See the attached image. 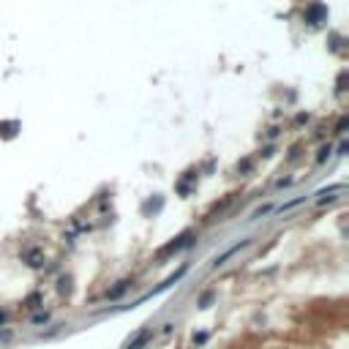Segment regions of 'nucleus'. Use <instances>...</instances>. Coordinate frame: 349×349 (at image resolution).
<instances>
[{
  "label": "nucleus",
  "instance_id": "obj_7",
  "mask_svg": "<svg viewBox=\"0 0 349 349\" xmlns=\"http://www.w3.org/2000/svg\"><path fill=\"white\" fill-rule=\"evenodd\" d=\"M27 259H30L27 265H33V267H36V265H41V262H38V259H41V254H38L36 248H33V251H27Z\"/></svg>",
  "mask_w": 349,
  "mask_h": 349
},
{
  "label": "nucleus",
  "instance_id": "obj_6",
  "mask_svg": "<svg viewBox=\"0 0 349 349\" xmlns=\"http://www.w3.org/2000/svg\"><path fill=\"white\" fill-rule=\"evenodd\" d=\"M306 202V196H298V199H292V202H287V205H281V213H287V210H292V207H298V205H303Z\"/></svg>",
  "mask_w": 349,
  "mask_h": 349
},
{
  "label": "nucleus",
  "instance_id": "obj_8",
  "mask_svg": "<svg viewBox=\"0 0 349 349\" xmlns=\"http://www.w3.org/2000/svg\"><path fill=\"white\" fill-rule=\"evenodd\" d=\"M210 300H213V292H205V295H202V300H199V306L207 308V306H210Z\"/></svg>",
  "mask_w": 349,
  "mask_h": 349
},
{
  "label": "nucleus",
  "instance_id": "obj_5",
  "mask_svg": "<svg viewBox=\"0 0 349 349\" xmlns=\"http://www.w3.org/2000/svg\"><path fill=\"white\" fill-rule=\"evenodd\" d=\"M129 284H131V281H120L115 289H109V292H107V300H115V298H120V295H123L126 289H129Z\"/></svg>",
  "mask_w": 349,
  "mask_h": 349
},
{
  "label": "nucleus",
  "instance_id": "obj_2",
  "mask_svg": "<svg viewBox=\"0 0 349 349\" xmlns=\"http://www.w3.org/2000/svg\"><path fill=\"white\" fill-rule=\"evenodd\" d=\"M243 246H248V240H240V243H235V246H232V248H226V251H224V254H221V257L216 259V267H221V265H224L226 259L232 257V254H237V251H240Z\"/></svg>",
  "mask_w": 349,
  "mask_h": 349
},
{
  "label": "nucleus",
  "instance_id": "obj_9",
  "mask_svg": "<svg viewBox=\"0 0 349 349\" xmlns=\"http://www.w3.org/2000/svg\"><path fill=\"white\" fill-rule=\"evenodd\" d=\"M265 213H270V205H265V207H259V210H254V216H251V218H262Z\"/></svg>",
  "mask_w": 349,
  "mask_h": 349
},
{
  "label": "nucleus",
  "instance_id": "obj_3",
  "mask_svg": "<svg viewBox=\"0 0 349 349\" xmlns=\"http://www.w3.org/2000/svg\"><path fill=\"white\" fill-rule=\"evenodd\" d=\"M322 16H325V5H311V8H308V22H314V25H317Z\"/></svg>",
  "mask_w": 349,
  "mask_h": 349
},
{
  "label": "nucleus",
  "instance_id": "obj_4",
  "mask_svg": "<svg viewBox=\"0 0 349 349\" xmlns=\"http://www.w3.org/2000/svg\"><path fill=\"white\" fill-rule=\"evenodd\" d=\"M148 339H150V330H142V333H139L137 339H134L131 344H129V349H142L145 344H148Z\"/></svg>",
  "mask_w": 349,
  "mask_h": 349
},
{
  "label": "nucleus",
  "instance_id": "obj_1",
  "mask_svg": "<svg viewBox=\"0 0 349 349\" xmlns=\"http://www.w3.org/2000/svg\"><path fill=\"white\" fill-rule=\"evenodd\" d=\"M191 237H194V235H191V232H185V235H180V237H177V240H174V243H170V246H164V248H161V251H159V257H170V254L180 251V248H185V246H188V243H191Z\"/></svg>",
  "mask_w": 349,
  "mask_h": 349
},
{
  "label": "nucleus",
  "instance_id": "obj_10",
  "mask_svg": "<svg viewBox=\"0 0 349 349\" xmlns=\"http://www.w3.org/2000/svg\"><path fill=\"white\" fill-rule=\"evenodd\" d=\"M3 322H5V314H3V311H0V325H3Z\"/></svg>",
  "mask_w": 349,
  "mask_h": 349
}]
</instances>
